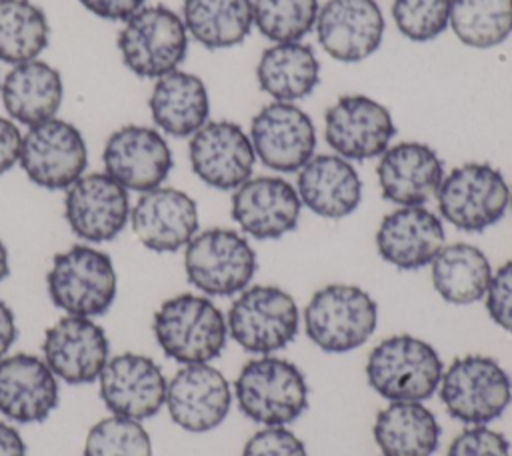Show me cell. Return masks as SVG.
I'll return each mask as SVG.
<instances>
[{"label":"cell","mask_w":512,"mask_h":456,"mask_svg":"<svg viewBox=\"0 0 512 456\" xmlns=\"http://www.w3.org/2000/svg\"><path fill=\"white\" fill-rule=\"evenodd\" d=\"M152 332L160 350L180 364H208L228 340L222 310L206 296L178 294L154 312Z\"/></svg>","instance_id":"obj_1"},{"label":"cell","mask_w":512,"mask_h":456,"mask_svg":"<svg viewBox=\"0 0 512 456\" xmlns=\"http://www.w3.org/2000/svg\"><path fill=\"white\" fill-rule=\"evenodd\" d=\"M444 364L436 348L416 336L396 334L378 342L366 360L370 388L390 402H422L442 380Z\"/></svg>","instance_id":"obj_2"},{"label":"cell","mask_w":512,"mask_h":456,"mask_svg":"<svg viewBox=\"0 0 512 456\" xmlns=\"http://www.w3.org/2000/svg\"><path fill=\"white\" fill-rule=\"evenodd\" d=\"M112 258L88 244H74L52 258L46 288L52 304L68 316L94 318L110 310L116 298Z\"/></svg>","instance_id":"obj_3"},{"label":"cell","mask_w":512,"mask_h":456,"mask_svg":"<svg viewBox=\"0 0 512 456\" xmlns=\"http://www.w3.org/2000/svg\"><path fill=\"white\" fill-rule=\"evenodd\" d=\"M234 394L240 412L264 426H286L308 408V384L300 368L266 354L242 366Z\"/></svg>","instance_id":"obj_4"},{"label":"cell","mask_w":512,"mask_h":456,"mask_svg":"<svg viewBox=\"0 0 512 456\" xmlns=\"http://www.w3.org/2000/svg\"><path fill=\"white\" fill-rule=\"evenodd\" d=\"M378 306L354 284H328L304 308V328L312 344L342 354L362 346L376 330Z\"/></svg>","instance_id":"obj_5"},{"label":"cell","mask_w":512,"mask_h":456,"mask_svg":"<svg viewBox=\"0 0 512 456\" xmlns=\"http://www.w3.org/2000/svg\"><path fill=\"white\" fill-rule=\"evenodd\" d=\"M440 400L446 412L472 426H484L512 402V380L490 356L468 354L456 358L440 380Z\"/></svg>","instance_id":"obj_6"},{"label":"cell","mask_w":512,"mask_h":456,"mask_svg":"<svg viewBox=\"0 0 512 456\" xmlns=\"http://www.w3.org/2000/svg\"><path fill=\"white\" fill-rule=\"evenodd\" d=\"M188 282L206 296H234L248 288L256 274V252L232 228H208L184 246Z\"/></svg>","instance_id":"obj_7"},{"label":"cell","mask_w":512,"mask_h":456,"mask_svg":"<svg viewBox=\"0 0 512 456\" xmlns=\"http://www.w3.org/2000/svg\"><path fill=\"white\" fill-rule=\"evenodd\" d=\"M298 324L296 300L272 284L244 288L226 316L232 340L252 354H270L288 346L298 334Z\"/></svg>","instance_id":"obj_8"},{"label":"cell","mask_w":512,"mask_h":456,"mask_svg":"<svg viewBox=\"0 0 512 456\" xmlns=\"http://www.w3.org/2000/svg\"><path fill=\"white\" fill-rule=\"evenodd\" d=\"M118 50L128 70L140 78H160L178 70L188 52L184 20L166 6H142L118 32Z\"/></svg>","instance_id":"obj_9"},{"label":"cell","mask_w":512,"mask_h":456,"mask_svg":"<svg viewBox=\"0 0 512 456\" xmlns=\"http://www.w3.org/2000/svg\"><path fill=\"white\" fill-rule=\"evenodd\" d=\"M440 216L462 232L494 226L510 204L504 174L486 162H468L444 174L436 192Z\"/></svg>","instance_id":"obj_10"},{"label":"cell","mask_w":512,"mask_h":456,"mask_svg":"<svg viewBox=\"0 0 512 456\" xmlns=\"http://www.w3.org/2000/svg\"><path fill=\"white\" fill-rule=\"evenodd\" d=\"M22 170L40 188L66 190L86 170L88 150L82 132L60 118L30 126L22 136Z\"/></svg>","instance_id":"obj_11"},{"label":"cell","mask_w":512,"mask_h":456,"mask_svg":"<svg viewBox=\"0 0 512 456\" xmlns=\"http://www.w3.org/2000/svg\"><path fill=\"white\" fill-rule=\"evenodd\" d=\"M256 158L276 172H298L316 150L312 118L292 102H270L250 122Z\"/></svg>","instance_id":"obj_12"},{"label":"cell","mask_w":512,"mask_h":456,"mask_svg":"<svg viewBox=\"0 0 512 456\" xmlns=\"http://www.w3.org/2000/svg\"><path fill=\"white\" fill-rule=\"evenodd\" d=\"M394 134L396 126L388 108L366 94L340 96L324 114L326 142L346 160L380 156Z\"/></svg>","instance_id":"obj_13"},{"label":"cell","mask_w":512,"mask_h":456,"mask_svg":"<svg viewBox=\"0 0 512 456\" xmlns=\"http://www.w3.org/2000/svg\"><path fill=\"white\" fill-rule=\"evenodd\" d=\"M128 190L106 172L82 174L66 188L64 218L70 230L86 242L116 238L130 220Z\"/></svg>","instance_id":"obj_14"},{"label":"cell","mask_w":512,"mask_h":456,"mask_svg":"<svg viewBox=\"0 0 512 456\" xmlns=\"http://www.w3.org/2000/svg\"><path fill=\"white\" fill-rule=\"evenodd\" d=\"M192 172L216 190H236L252 178L256 154L250 136L230 120L206 122L188 144Z\"/></svg>","instance_id":"obj_15"},{"label":"cell","mask_w":512,"mask_h":456,"mask_svg":"<svg viewBox=\"0 0 512 456\" xmlns=\"http://www.w3.org/2000/svg\"><path fill=\"white\" fill-rule=\"evenodd\" d=\"M102 162L108 176L136 192L162 186L174 164L166 138L158 130L138 124L122 126L110 134Z\"/></svg>","instance_id":"obj_16"},{"label":"cell","mask_w":512,"mask_h":456,"mask_svg":"<svg viewBox=\"0 0 512 456\" xmlns=\"http://www.w3.org/2000/svg\"><path fill=\"white\" fill-rule=\"evenodd\" d=\"M42 354L56 378L66 384H90L100 378L110 344L104 328L92 318L64 316L44 334Z\"/></svg>","instance_id":"obj_17"},{"label":"cell","mask_w":512,"mask_h":456,"mask_svg":"<svg viewBox=\"0 0 512 456\" xmlns=\"http://www.w3.org/2000/svg\"><path fill=\"white\" fill-rule=\"evenodd\" d=\"M98 382L104 406L116 416L146 420L158 414L166 400L164 372L144 354L122 352L108 358Z\"/></svg>","instance_id":"obj_18"},{"label":"cell","mask_w":512,"mask_h":456,"mask_svg":"<svg viewBox=\"0 0 512 456\" xmlns=\"http://www.w3.org/2000/svg\"><path fill=\"white\" fill-rule=\"evenodd\" d=\"M174 424L188 432L220 426L232 406V390L224 374L210 364H186L166 386L164 400Z\"/></svg>","instance_id":"obj_19"},{"label":"cell","mask_w":512,"mask_h":456,"mask_svg":"<svg viewBox=\"0 0 512 456\" xmlns=\"http://www.w3.org/2000/svg\"><path fill=\"white\" fill-rule=\"evenodd\" d=\"M302 202L296 188L280 176H256L232 194L234 222L256 240H276L292 232L300 220Z\"/></svg>","instance_id":"obj_20"},{"label":"cell","mask_w":512,"mask_h":456,"mask_svg":"<svg viewBox=\"0 0 512 456\" xmlns=\"http://www.w3.org/2000/svg\"><path fill=\"white\" fill-rule=\"evenodd\" d=\"M384 16L376 0H328L316 18V36L324 52L338 62L370 58L384 36Z\"/></svg>","instance_id":"obj_21"},{"label":"cell","mask_w":512,"mask_h":456,"mask_svg":"<svg viewBox=\"0 0 512 456\" xmlns=\"http://www.w3.org/2000/svg\"><path fill=\"white\" fill-rule=\"evenodd\" d=\"M130 224L152 252H176L198 232V206L192 196L178 188L158 186L142 192L132 206Z\"/></svg>","instance_id":"obj_22"},{"label":"cell","mask_w":512,"mask_h":456,"mask_svg":"<svg viewBox=\"0 0 512 456\" xmlns=\"http://www.w3.org/2000/svg\"><path fill=\"white\" fill-rule=\"evenodd\" d=\"M58 378L44 358L18 352L0 358V414L18 424H40L58 406Z\"/></svg>","instance_id":"obj_23"},{"label":"cell","mask_w":512,"mask_h":456,"mask_svg":"<svg viewBox=\"0 0 512 456\" xmlns=\"http://www.w3.org/2000/svg\"><path fill=\"white\" fill-rule=\"evenodd\" d=\"M384 200L398 206H424L436 196L444 164L424 142H398L380 154L376 168Z\"/></svg>","instance_id":"obj_24"},{"label":"cell","mask_w":512,"mask_h":456,"mask_svg":"<svg viewBox=\"0 0 512 456\" xmlns=\"http://www.w3.org/2000/svg\"><path fill=\"white\" fill-rule=\"evenodd\" d=\"M442 220L424 206H400L386 214L376 232L378 254L400 270L432 264L444 248Z\"/></svg>","instance_id":"obj_25"},{"label":"cell","mask_w":512,"mask_h":456,"mask_svg":"<svg viewBox=\"0 0 512 456\" xmlns=\"http://www.w3.org/2000/svg\"><path fill=\"white\" fill-rule=\"evenodd\" d=\"M296 192L308 210L322 218L338 220L360 206L362 180L346 158L318 154L298 170Z\"/></svg>","instance_id":"obj_26"},{"label":"cell","mask_w":512,"mask_h":456,"mask_svg":"<svg viewBox=\"0 0 512 456\" xmlns=\"http://www.w3.org/2000/svg\"><path fill=\"white\" fill-rule=\"evenodd\" d=\"M2 104L12 120L26 126H36L56 112L64 98L60 72L42 60L16 64L2 80Z\"/></svg>","instance_id":"obj_27"},{"label":"cell","mask_w":512,"mask_h":456,"mask_svg":"<svg viewBox=\"0 0 512 456\" xmlns=\"http://www.w3.org/2000/svg\"><path fill=\"white\" fill-rule=\"evenodd\" d=\"M154 124L176 138L198 132L210 114L206 84L190 72L174 70L160 76L148 98Z\"/></svg>","instance_id":"obj_28"},{"label":"cell","mask_w":512,"mask_h":456,"mask_svg":"<svg viewBox=\"0 0 512 456\" xmlns=\"http://www.w3.org/2000/svg\"><path fill=\"white\" fill-rule=\"evenodd\" d=\"M256 80L262 92L274 102H298L314 92L320 82V62L312 46L280 42L268 46L256 66Z\"/></svg>","instance_id":"obj_29"},{"label":"cell","mask_w":512,"mask_h":456,"mask_svg":"<svg viewBox=\"0 0 512 456\" xmlns=\"http://www.w3.org/2000/svg\"><path fill=\"white\" fill-rule=\"evenodd\" d=\"M372 434L382 456H432L442 430L424 404L390 402L376 414Z\"/></svg>","instance_id":"obj_30"},{"label":"cell","mask_w":512,"mask_h":456,"mask_svg":"<svg viewBox=\"0 0 512 456\" xmlns=\"http://www.w3.org/2000/svg\"><path fill=\"white\" fill-rule=\"evenodd\" d=\"M492 274L488 256L468 242L444 246L432 260L434 290L450 304L462 306L482 300Z\"/></svg>","instance_id":"obj_31"},{"label":"cell","mask_w":512,"mask_h":456,"mask_svg":"<svg viewBox=\"0 0 512 456\" xmlns=\"http://www.w3.org/2000/svg\"><path fill=\"white\" fill-rule=\"evenodd\" d=\"M182 20L188 34L204 48H232L252 30V0H184Z\"/></svg>","instance_id":"obj_32"},{"label":"cell","mask_w":512,"mask_h":456,"mask_svg":"<svg viewBox=\"0 0 512 456\" xmlns=\"http://www.w3.org/2000/svg\"><path fill=\"white\" fill-rule=\"evenodd\" d=\"M48 20L30 0H0V62L36 60L48 46Z\"/></svg>","instance_id":"obj_33"},{"label":"cell","mask_w":512,"mask_h":456,"mask_svg":"<svg viewBox=\"0 0 512 456\" xmlns=\"http://www.w3.org/2000/svg\"><path fill=\"white\" fill-rule=\"evenodd\" d=\"M454 36L470 48H494L512 32V0H450Z\"/></svg>","instance_id":"obj_34"},{"label":"cell","mask_w":512,"mask_h":456,"mask_svg":"<svg viewBox=\"0 0 512 456\" xmlns=\"http://www.w3.org/2000/svg\"><path fill=\"white\" fill-rule=\"evenodd\" d=\"M254 24L274 44L300 42L320 12L318 0H252Z\"/></svg>","instance_id":"obj_35"},{"label":"cell","mask_w":512,"mask_h":456,"mask_svg":"<svg viewBox=\"0 0 512 456\" xmlns=\"http://www.w3.org/2000/svg\"><path fill=\"white\" fill-rule=\"evenodd\" d=\"M84 456H152L150 434L140 420L110 414L88 430Z\"/></svg>","instance_id":"obj_36"},{"label":"cell","mask_w":512,"mask_h":456,"mask_svg":"<svg viewBox=\"0 0 512 456\" xmlns=\"http://www.w3.org/2000/svg\"><path fill=\"white\" fill-rule=\"evenodd\" d=\"M392 18L402 36L412 42H428L446 30L450 0H394Z\"/></svg>","instance_id":"obj_37"},{"label":"cell","mask_w":512,"mask_h":456,"mask_svg":"<svg viewBox=\"0 0 512 456\" xmlns=\"http://www.w3.org/2000/svg\"><path fill=\"white\" fill-rule=\"evenodd\" d=\"M446 456H512V454H510V442L506 440L504 434L486 426H470L452 440Z\"/></svg>","instance_id":"obj_38"},{"label":"cell","mask_w":512,"mask_h":456,"mask_svg":"<svg viewBox=\"0 0 512 456\" xmlns=\"http://www.w3.org/2000/svg\"><path fill=\"white\" fill-rule=\"evenodd\" d=\"M242 456H308L304 442L284 426H266L244 444Z\"/></svg>","instance_id":"obj_39"},{"label":"cell","mask_w":512,"mask_h":456,"mask_svg":"<svg viewBox=\"0 0 512 456\" xmlns=\"http://www.w3.org/2000/svg\"><path fill=\"white\" fill-rule=\"evenodd\" d=\"M484 298L486 312L494 324L512 334V258L492 274Z\"/></svg>","instance_id":"obj_40"},{"label":"cell","mask_w":512,"mask_h":456,"mask_svg":"<svg viewBox=\"0 0 512 456\" xmlns=\"http://www.w3.org/2000/svg\"><path fill=\"white\" fill-rule=\"evenodd\" d=\"M86 10L104 20H128L146 0H78Z\"/></svg>","instance_id":"obj_41"},{"label":"cell","mask_w":512,"mask_h":456,"mask_svg":"<svg viewBox=\"0 0 512 456\" xmlns=\"http://www.w3.org/2000/svg\"><path fill=\"white\" fill-rule=\"evenodd\" d=\"M20 146H22V134L18 126L0 116V174L14 168V164L20 158Z\"/></svg>","instance_id":"obj_42"},{"label":"cell","mask_w":512,"mask_h":456,"mask_svg":"<svg viewBox=\"0 0 512 456\" xmlns=\"http://www.w3.org/2000/svg\"><path fill=\"white\" fill-rule=\"evenodd\" d=\"M18 338V328H16V318L12 308L0 298V358L8 354L12 344Z\"/></svg>","instance_id":"obj_43"},{"label":"cell","mask_w":512,"mask_h":456,"mask_svg":"<svg viewBox=\"0 0 512 456\" xmlns=\"http://www.w3.org/2000/svg\"><path fill=\"white\" fill-rule=\"evenodd\" d=\"M0 456H26V444L20 432L0 420Z\"/></svg>","instance_id":"obj_44"},{"label":"cell","mask_w":512,"mask_h":456,"mask_svg":"<svg viewBox=\"0 0 512 456\" xmlns=\"http://www.w3.org/2000/svg\"><path fill=\"white\" fill-rule=\"evenodd\" d=\"M10 274V264H8V250L4 246V242L0 240V284L6 280V276Z\"/></svg>","instance_id":"obj_45"},{"label":"cell","mask_w":512,"mask_h":456,"mask_svg":"<svg viewBox=\"0 0 512 456\" xmlns=\"http://www.w3.org/2000/svg\"><path fill=\"white\" fill-rule=\"evenodd\" d=\"M510 206H512V190H510Z\"/></svg>","instance_id":"obj_46"}]
</instances>
